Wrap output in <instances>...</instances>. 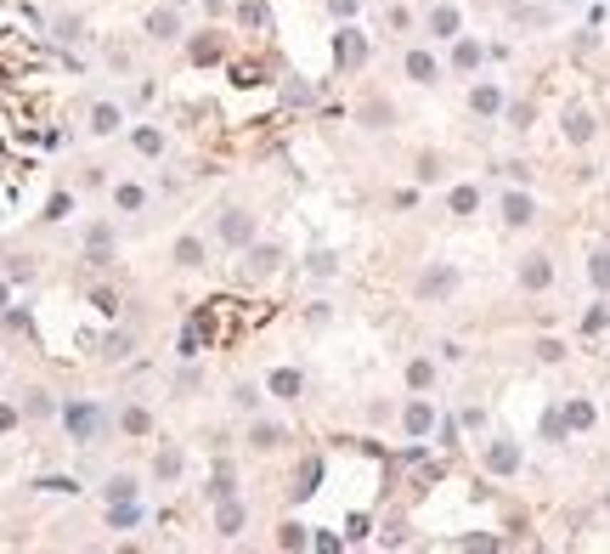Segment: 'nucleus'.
<instances>
[{
  "instance_id": "a211bd4d",
  "label": "nucleus",
  "mask_w": 610,
  "mask_h": 554,
  "mask_svg": "<svg viewBox=\"0 0 610 554\" xmlns=\"http://www.w3.org/2000/svg\"><path fill=\"white\" fill-rule=\"evenodd\" d=\"M430 23H435V34H453V29H458V11H453V6H441Z\"/></svg>"
},
{
  "instance_id": "423d86ee",
  "label": "nucleus",
  "mask_w": 610,
  "mask_h": 554,
  "mask_svg": "<svg viewBox=\"0 0 610 554\" xmlns=\"http://www.w3.org/2000/svg\"><path fill=\"white\" fill-rule=\"evenodd\" d=\"M497 108H503V91H497V85H480V91H475V113H497Z\"/></svg>"
},
{
  "instance_id": "dca6fc26",
  "label": "nucleus",
  "mask_w": 610,
  "mask_h": 554,
  "mask_svg": "<svg viewBox=\"0 0 610 554\" xmlns=\"http://www.w3.org/2000/svg\"><path fill=\"white\" fill-rule=\"evenodd\" d=\"M272 266H277V249H254V255H249V272H254V277L272 272Z\"/></svg>"
},
{
  "instance_id": "bb28decb",
  "label": "nucleus",
  "mask_w": 610,
  "mask_h": 554,
  "mask_svg": "<svg viewBox=\"0 0 610 554\" xmlns=\"http://www.w3.org/2000/svg\"><path fill=\"white\" fill-rule=\"evenodd\" d=\"M605 509H610V498H605Z\"/></svg>"
},
{
  "instance_id": "ddd939ff",
  "label": "nucleus",
  "mask_w": 610,
  "mask_h": 554,
  "mask_svg": "<svg viewBox=\"0 0 610 554\" xmlns=\"http://www.w3.org/2000/svg\"><path fill=\"white\" fill-rule=\"evenodd\" d=\"M407 74H413V79H424V85H430V79H435V63H430L424 51H413V57H407Z\"/></svg>"
},
{
  "instance_id": "1a4fd4ad",
  "label": "nucleus",
  "mask_w": 610,
  "mask_h": 554,
  "mask_svg": "<svg viewBox=\"0 0 610 554\" xmlns=\"http://www.w3.org/2000/svg\"><path fill=\"white\" fill-rule=\"evenodd\" d=\"M175 260H181V266H198V260H204V243H198V237H181V243H175Z\"/></svg>"
},
{
  "instance_id": "7ed1b4c3",
  "label": "nucleus",
  "mask_w": 610,
  "mask_h": 554,
  "mask_svg": "<svg viewBox=\"0 0 610 554\" xmlns=\"http://www.w3.org/2000/svg\"><path fill=\"white\" fill-rule=\"evenodd\" d=\"M486 464H492V470H497V475H509V470H515V464H520V453H515L509 441H497V447L486 453Z\"/></svg>"
},
{
  "instance_id": "f8f14e48",
  "label": "nucleus",
  "mask_w": 610,
  "mask_h": 554,
  "mask_svg": "<svg viewBox=\"0 0 610 554\" xmlns=\"http://www.w3.org/2000/svg\"><path fill=\"white\" fill-rule=\"evenodd\" d=\"M453 283H458V277H453V272H447V266H441V272H430V277H424L418 289H424V294H447Z\"/></svg>"
},
{
  "instance_id": "20e7f679",
  "label": "nucleus",
  "mask_w": 610,
  "mask_h": 554,
  "mask_svg": "<svg viewBox=\"0 0 610 554\" xmlns=\"http://www.w3.org/2000/svg\"><path fill=\"white\" fill-rule=\"evenodd\" d=\"M68 430L74 436H96V407H68Z\"/></svg>"
},
{
  "instance_id": "6e6552de",
  "label": "nucleus",
  "mask_w": 610,
  "mask_h": 554,
  "mask_svg": "<svg viewBox=\"0 0 610 554\" xmlns=\"http://www.w3.org/2000/svg\"><path fill=\"white\" fill-rule=\"evenodd\" d=\"M91 130H102V136H108V130H119V108H108V102H102V108L91 113Z\"/></svg>"
},
{
  "instance_id": "393cba45",
  "label": "nucleus",
  "mask_w": 610,
  "mask_h": 554,
  "mask_svg": "<svg viewBox=\"0 0 610 554\" xmlns=\"http://www.w3.org/2000/svg\"><path fill=\"white\" fill-rule=\"evenodd\" d=\"M334 11H339V17H345V11H356V0H334Z\"/></svg>"
},
{
  "instance_id": "4be33fe9",
  "label": "nucleus",
  "mask_w": 610,
  "mask_h": 554,
  "mask_svg": "<svg viewBox=\"0 0 610 554\" xmlns=\"http://www.w3.org/2000/svg\"><path fill=\"white\" fill-rule=\"evenodd\" d=\"M136 148H142V153H158V148H164V136H158V130H136Z\"/></svg>"
},
{
  "instance_id": "39448f33",
  "label": "nucleus",
  "mask_w": 610,
  "mask_h": 554,
  "mask_svg": "<svg viewBox=\"0 0 610 554\" xmlns=\"http://www.w3.org/2000/svg\"><path fill=\"white\" fill-rule=\"evenodd\" d=\"M565 136H571V142H588V136H594V119H588L582 108H571V119H565Z\"/></svg>"
},
{
  "instance_id": "9d476101",
  "label": "nucleus",
  "mask_w": 610,
  "mask_h": 554,
  "mask_svg": "<svg viewBox=\"0 0 610 554\" xmlns=\"http://www.w3.org/2000/svg\"><path fill=\"white\" fill-rule=\"evenodd\" d=\"M430 419H435V413H430L424 401H413V407H407V430H413V436H424V430H430Z\"/></svg>"
},
{
  "instance_id": "f257e3e1",
  "label": "nucleus",
  "mask_w": 610,
  "mask_h": 554,
  "mask_svg": "<svg viewBox=\"0 0 610 554\" xmlns=\"http://www.w3.org/2000/svg\"><path fill=\"white\" fill-rule=\"evenodd\" d=\"M503 221H509V227H526V221H532V198H526V193H509V198H503Z\"/></svg>"
},
{
  "instance_id": "f3484780",
  "label": "nucleus",
  "mask_w": 610,
  "mask_h": 554,
  "mask_svg": "<svg viewBox=\"0 0 610 554\" xmlns=\"http://www.w3.org/2000/svg\"><path fill=\"white\" fill-rule=\"evenodd\" d=\"M520 277H526V289H542V283H548V260H532Z\"/></svg>"
},
{
  "instance_id": "a878e982",
  "label": "nucleus",
  "mask_w": 610,
  "mask_h": 554,
  "mask_svg": "<svg viewBox=\"0 0 610 554\" xmlns=\"http://www.w3.org/2000/svg\"><path fill=\"white\" fill-rule=\"evenodd\" d=\"M0 300H6V283H0Z\"/></svg>"
},
{
  "instance_id": "4468645a",
  "label": "nucleus",
  "mask_w": 610,
  "mask_h": 554,
  "mask_svg": "<svg viewBox=\"0 0 610 554\" xmlns=\"http://www.w3.org/2000/svg\"><path fill=\"white\" fill-rule=\"evenodd\" d=\"M272 391H277V396H300V374H294V368L272 374Z\"/></svg>"
},
{
  "instance_id": "412c9836",
  "label": "nucleus",
  "mask_w": 610,
  "mask_h": 554,
  "mask_svg": "<svg viewBox=\"0 0 610 554\" xmlns=\"http://www.w3.org/2000/svg\"><path fill=\"white\" fill-rule=\"evenodd\" d=\"M475 63H480V46L463 40V46H458V68H475Z\"/></svg>"
},
{
  "instance_id": "aec40b11",
  "label": "nucleus",
  "mask_w": 610,
  "mask_h": 554,
  "mask_svg": "<svg viewBox=\"0 0 610 554\" xmlns=\"http://www.w3.org/2000/svg\"><path fill=\"white\" fill-rule=\"evenodd\" d=\"M588 272H594V283H599V289H610V255H594V266H588Z\"/></svg>"
},
{
  "instance_id": "9b49d317",
  "label": "nucleus",
  "mask_w": 610,
  "mask_h": 554,
  "mask_svg": "<svg viewBox=\"0 0 610 554\" xmlns=\"http://www.w3.org/2000/svg\"><path fill=\"white\" fill-rule=\"evenodd\" d=\"M565 424H571V430H588V424H594V407H588V401H571V407H565Z\"/></svg>"
},
{
  "instance_id": "2eb2a0df",
  "label": "nucleus",
  "mask_w": 610,
  "mask_h": 554,
  "mask_svg": "<svg viewBox=\"0 0 610 554\" xmlns=\"http://www.w3.org/2000/svg\"><path fill=\"white\" fill-rule=\"evenodd\" d=\"M215 526H221V532H237V526H243V509H237V503H221V515H215Z\"/></svg>"
},
{
  "instance_id": "f03ea898",
  "label": "nucleus",
  "mask_w": 610,
  "mask_h": 554,
  "mask_svg": "<svg viewBox=\"0 0 610 554\" xmlns=\"http://www.w3.org/2000/svg\"><path fill=\"white\" fill-rule=\"evenodd\" d=\"M254 232V221H249V215H243V210H232L227 221H221V237H227V243H243V237Z\"/></svg>"
},
{
  "instance_id": "0eeeda50",
  "label": "nucleus",
  "mask_w": 610,
  "mask_h": 554,
  "mask_svg": "<svg viewBox=\"0 0 610 554\" xmlns=\"http://www.w3.org/2000/svg\"><path fill=\"white\" fill-rule=\"evenodd\" d=\"M148 29L158 34V40H170V34H181V23H175V11H152L148 17Z\"/></svg>"
},
{
  "instance_id": "5701e85b",
  "label": "nucleus",
  "mask_w": 610,
  "mask_h": 554,
  "mask_svg": "<svg viewBox=\"0 0 610 554\" xmlns=\"http://www.w3.org/2000/svg\"><path fill=\"white\" fill-rule=\"evenodd\" d=\"M119 210H142V187H119Z\"/></svg>"
},
{
  "instance_id": "b1692460",
  "label": "nucleus",
  "mask_w": 610,
  "mask_h": 554,
  "mask_svg": "<svg viewBox=\"0 0 610 554\" xmlns=\"http://www.w3.org/2000/svg\"><path fill=\"white\" fill-rule=\"evenodd\" d=\"M254 441H260V447H277V441H283V430H277V424H260V430H254Z\"/></svg>"
},
{
  "instance_id": "6ab92c4d",
  "label": "nucleus",
  "mask_w": 610,
  "mask_h": 554,
  "mask_svg": "<svg viewBox=\"0 0 610 554\" xmlns=\"http://www.w3.org/2000/svg\"><path fill=\"white\" fill-rule=\"evenodd\" d=\"M475 204H480V198H475V187H458V193H453V210H458V215H469Z\"/></svg>"
}]
</instances>
